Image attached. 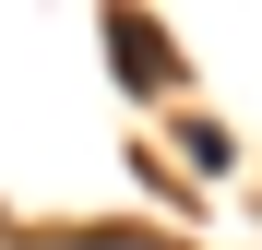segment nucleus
<instances>
[{
    "mask_svg": "<svg viewBox=\"0 0 262 250\" xmlns=\"http://www.w3.org/2000/svg\"><path fill=\"white\" fill-rule=\"evenodd\" d=\"M60 250H191V238H143V226H60Z\"/></svg>",
    "mask_w": 262,
    "mask_h": 250,
    "instance_id": "f03ea898",
    "label": "nucleus"
},
{
    "mask_svg": "<svg viewBox=\"0 0 262 250\" xmlns=\"http://www.w3.org/2000/svg\"><path fill=\"white\" fill-rule=\"evenodd\" d=\"M107 48H119V72H131V83H167V36H155L143 12H119V24H107Z\"/></svg>",
    "mask_w": 262,
    "mask_h": 250,
    "instance_id": "f257e3e1",
    "label": "nucleus"
}]
</instances>
